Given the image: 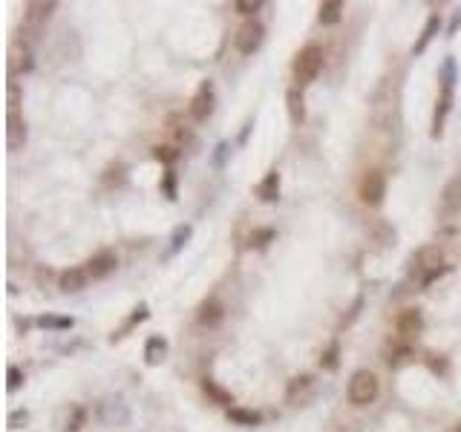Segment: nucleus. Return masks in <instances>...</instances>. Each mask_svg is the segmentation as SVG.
<instances>
[{
  "mask_svg": "<svg viewBox=\"0 0 461 432\" xmlns=\"http://www.w3.org/2000/svg\"><path fill=\"white\" fill-rule=\"evenodd\" d=\"M453 87H455V61L447 58L441 66V92L435 101V115H432V138H439L444 133V122L453 110Z\"/></svg>",
  "mask_w": 461,
  "mask_h": 432,
  "instance_id": "obj_1",
  "label": "nucleus"
},
{
  "mask_svg": "<svg viewBox=\"0 0 461 432\" xmlns=\"http://www.w3.org/2000/svg\"><path fill=\"white\" fill-rule=\"evenodd\" d=\"M323 61H326V55H323V50L318 43H308V46H303V50L297 52L295 64H291V72H295V81H297L300 89L320 75Z\"/></svg>",
  "mask_w": 461,
  "mask_h": 432,
  "instance_id": "obj_2",
  "label": "nucleus"
},
{
  "mask_svg": "<svg viewBox=\"0 0 461 432\" xmlns=\"http://www.w3.org/2000/svg\"><path fill=\"white\" fill-rule=\"evenodd\" d=\"M381 395V383H378V375L369 372V369H357L349 380V401L355 406H369L375 403Z\"/></svg>",
  "mask_w": 461,
  "mask_h": 432,
  "instance_id": "obj_3",
  "label": "nucleus"
},
{
  "mask_svg": "<svg viewBox=\"0 0 461 432\" xmlns=\"http://www.w3.org/2000/svg\"><path fill=\"white\" fill-rule=\"evenodd\" d=\"M262 41H265V27H262L257 17L246 20V23H242V27L236 29V35H234V46H236L239 55H254L260 46H262Z\"/></svg>",
  "mask_w": 461,
  "mask_h": 432,
  "instance_id": "obj_4",
  "label": "nucleus"
},
{
  "mask_svg": "<svg viewBox=\"0 0 461 432\" xmlns=\"http://www.w3.org/2000/svg\"><path fill=\"white\" fill-rule=\"evenodd\" d=\"M357 196L367 208H381L383 205V196H386V176L381 171H367L360 179V187H357Z\"/></svg>",
  "mask_w": 461,
  "mask_h": 432,
  "instance_id": "obj_5",
  "label": "nucleus"
},
{
  "mask_svg": "<svg viewBox=\"0 0 461 432\" xmlns=\"http://www.w3.org/2000/svg\"><path fill=\"white\" fill-rule=\"evenodd\" d=\"M213 104H216V89H213V81H202L199 89L193 92V99H190V118L193 122H208L211 113H213Z\"/></svg>",
  "mask_w": 461,
  "mask_h": 432,
  "instance_id": "obj_6",
  "label": "nucleus"
},
{
  "mask_svg": "<svg viewBox=\"0 0 461 432\" xmlns=\"http://www.w3.org/2000/svg\"><path fill=\"white\" fill-rule=\"evenodd\" d=\"M9 78L17 75H27V72L35 66V55H32V46L27 41H12L9 43Z\"/></svg>",
  "mask_w": 461,
  "mask_h": 432,
  "instance_id": "obj_7",
  "label": "nucleus"
},
{
  "mask_svg": "<svg viewBox=\"0 0 461 432\" xmlns=\"http://www.w3.org/2000/svg\"><path fill=\"white\" fill-rule=\"evenodd\" d=\"M27 138H29L27 118H23L20 113H6V147H9V153L23 150Z\"/></svg>",
  "mask_w": 461,
  "mask_h": 432,
  "instance_id": "obj_8",
  "label": "nucleus"
},
{
  "mask_svg": "<svg viewBox=\"0 0 461 432\" xmlns=\"http://www.w3.org/2000/svg\"><path fill=\"white\" fill-rule=\"evenodd\" d=\"M58 9V3L52 0H35V3H27V12H23V20H27V27L32 29H41L46 20L52 17V12Z\"/></svg>",
  "mask_w": 461,
  "mask_h": 432,
  "instance_id": "obj_9",
  "label": "nucleus"
},
{
  "mask_svg": "<svg viewBox=\"0 0 461 432\" xmlns=\"http://www.w3.org/2000/svg\"><path fill=\"white\" fill-rule=\"evenodd\" d=\"M115 266H118L115 254L113 251H101V254H95L87 262V274H90V280H104V277H110L115 271Z\"/></svg>",
  "mask_w": 461,
  "mask_h": 432,
  "instance_id": "obj_10",
  "label": "nucleus"
},
{
  "mask_svg": "<svg viewBox=\"0 0 461 432\" xmlns=\"http://www.w3.org/2000/svg\"><path fill=\"white\" fill-rule=\"evenodd\" d=\"M461 210V173H455L441 190V213L453 216Z\"/></svg>",
  "mask_w": 461,
  "mask_h": 432,
  "instance_id": "obj_11",
  "label": "nucleus"
},
{
  "mask_svg": "<svg viewBox=\"0 0 461 432\" xmlns=\"http://www.w3.org/2000/svg\"><path fill=\"white\" fill-rule=\"evenodd\" d=\"M87 282H90V274H87V268H66V271H61V277H58V288L64 294H76V291H84L87 288Z\"/></svg>",
  "mask_w": 461,
  "mask_h": 432,
  "instance_id": "obj_12",
  "label": "nucleus"
},
{
  "mask_svg": "<svg viewBox=\"0 0 461 432\" xmlns=\"http://www.w3.org/2000/svg\"><path fill=\"white\" fill-rule=\"evenodd\" d=\"M395 329L404 338H412V334H421L424 331V317L418 308H404L401 315L395 317Z\"/></svg>",
  "mask_w": 461,
  "mask_h": 432,
  "instance_id": "obj_13",
  "label": "nucleus"
},
{
  "mask_svg": "<svg viewBox=\"0 0 461 432\" xmlns=\"http://www.w3.org/2000/svg\"><path fill=\"white\" fill-rule=\"evenodd\" d=\"M130 412H127V406L121 398H107L101 403V421L110 424V426H121V424H127Z\"/></svg>",
  "mask_w": 461,
  "mask_h": 432,
  "instance_id": "obj_14",
  "label": "nucleus"
},
{
  "mask_svg": "<svg viewBox=\"0 0 461 432\" xmlns=\"http://www.w3.org/2000/svg\"><path fill=\"white\" fill-rule=\"evenodd\" d=\"M222 317H225V305L216 300V297L205 300V303L199 305V315H197V320H199L202 326H208V329H216V326L222 323Z\"/></svg>",
  "mask_w": 461,
  "mask_h": 432,
  "instance_id": "obj_15",
  "label": "nucleus"
},
{
  "mask_svg": "<svg viewBox=\"0 0 461 432\" xmlns=\"http://www.w3.org/2000/svg\"><path fill=\"white\" fill-rule=\"evenodd\" d=\"M285 107H288V118L291 124H303L306 122V99H303V89L300 87H291L285 92Z\"/></svg>",
  "mask_w": 461,
  "mask_h": 432,
  "instance_id": "obj_16",
  "label": "nucleus"
},
{
  "mask_svg": "<svg viewBox=\"0 0 461 432\" xmlns=\"http://www.w3.org/2000/svg\"><path fill=\"white\" fill-rule=\"evenodd\" d=\"M257 196L262 202H277L280 199V173L277 171H269L262 176V182L257 185Z\"/></svg>",
  "mask_w": 461,
  "mask_h": 432,
  "instance_id": "obj_17",
  "label": "nucleus"
},
{
  "mask_svg": "<svg viewBox=\"0 0 461 432\" xmlns=\"http://www.w3.org/2000/svg\"><path fill=\"white\" fill-rule=\"evenodd\" d=\"M164 354H167V340L159 338V334L148 338V343H144V360H148V366H159Z\"/></svg>",
  "mask_w": 461,
  "mask_h": 432,
  "instance_id": "obj_18",
  "label": "nucleus"
},
{
  "mask_svg": "<svg viewBox=\"0 0 461 432\" xmlns=\"http://www.w3.org/2000/svg\"><path fill=\"white\" fill-rule=\"evenodd\" d=\"M439 27H441V17H439V12H432L430 17H427V27H424V32H421V38H418V43L412 46V55H421L424 50H427V43L439 35Z\"/></svg>",
  "mask_w": 461,
  "mask_h": 432,
  "instance_id": "obj_19",
  "label": "nucleus"
},
{
  "mask_svg": "<svg viewBox=\"0 0 461 432\" xmlns=\"http://www.w3.org/2000/svg\"><path fill=\"white\" fill-rule=\"evenodd\" d=\"M320 23L323 27H334L337 20L343 17V3H337V0H326V3H320Z\"/></svg>",
  "mask_w": 461,
  "mask_h": 432,
  "instance_id": "obj_20",
  "label": "nucleus"
},
{
  "mask_svg": "<svg viewBox=\"0 0 461 432\" xmlns=\"http://www.w3.org/2000/svg\"><path fill=\"white\" fill-rule=\"evenodd\" d=\"M35 323H38L41 329H50V331H66V329L76 326V320H72V317H58V315H43V317H38Z\"/></svg>",
  "mask_w": 461,
  "mask_h": 432,
  "instance_id": "obj_21",
  "label": "nucleus"
},
{
  "mask_svg": "<svg viewBox=\"0 0 461 432\" xmlns=\"http://www.w3.org/2000/svg\"><path fill=\"white\" fill-rule=\"evenodd\" d=\"M190 236H193V225H179V228L173 231V236H171V248H167V257H173L176 251H182V248L187 245Z\"/></svg>",
  "mask_w": 461,
  "mask_h": 432,
  "instance_id": "obj_22",
  "label": "nucleus"
},
{
  "mask_svg": "<svg viewBox=\"0 0 461 432\" xmlns=\"http://www.w3.org/2000/svg\"><path fill=\"white\" fill-rule=\"evenodd\" d=\"M228 418L239 426H257L260 424V415L257 412H248V410H239V406H231L228 410Z\"/></svg>",
  "mask_w": 461,
  "mask_h": 432,
  "instance_id": "obj_23",
  "label": "nucleus"
},
{
  "mask_svg": "<svg viewBox=\"0 0 461 432\" xmlns=\"http://www.w3.org/2000/svg\"><path fill=\"white\" fill-rule=\"evenodd\" d=\"M20 104H23V92H20L17 81H9L6 84V113H20Z\"/></svg>",
  "mask_w": 461,
  "mask_h": 432,
  "instance_id": "obj_24",
  "label": "nucleus"
},
{
  "mask_svg": "<svg viewBox=\"0 0 461 432\" xmlns=\"http://www.w3.org/2000/svg\"><path fill=\"white\" fill-rule=\"evenodd\" d=\"M202 389H205V392H208V395H211V398H213L216 403H222V406H228V410H231L234 398H231V395H228L225 389H220V387H216L213 380H205V383H202Z\"/></svg>",
  "mask_w": 461,
  "mask_h": 432,
  "instance_id": "obj_25",
  "label": "nucleus"
},
{
  "mask_svg": "<svg viewBox=\"0 0 461 432\" xmlns=\"http://www.w3.org/2000/svg\"><path fill=\"white\" fill-rule=\"evenodd\" d=\"M6 424H9V429H23V426L29 424V412L27 410H12Z\"/></svg>",
  "mask_w": 461,
  "mask_h": 432,
  "instance_id": "obj_26",
  "label": "nucleus"
},
{
  "mask_svg": "<svg viewBox=\"0 0 461 432\" xmlns=\"http://www.w3.org/2000/svg\"><path fill=\"white\" fill-rule=\"evenodd\" d=\"M153 156H156L159 161H167V164H171V161L179 156V150L171 147V144H159V147H153Z\"/></svg>",
  "mask_w": 461,
  "mask_h": 432,
  "instance_id": "obj_27",
  "label": "nucleus"
},
{
  "mask_svg": "<svg viewBox=\"0 0 461 432\" xmlns=\"http://www.w3.org/2000/svg\"><path fill=\"white\" fill-rule=\"evenodd\" d=\"M234 9L239 15H257L262 9V3H260V0H239V3H234Z\"/></svg>",
  "mask_w": 461,
  "mask_h": 432,
  "instance_id": "obj_28",
  "label": "nucleus"
},
{
  "mask_svg": "<svg viewBox=\"0 0 461 432\" xmlns=\"http://www.w3.org/2000/svg\"><path fill=\"white\" fill-rule=\"evenodd\" d=\"M162 190H164V196H167V199H176V176H173V171H167V173H164Z\"/></svg>",
  "mask_w": 461,
  "mask_h": 432,
  "instance_id": "obj_29",
  "label": "nucleus"
},
{
  "mask_svg": "<svg viewBox=\"0 0 461 432\" xmlns=\"http://www.w3.org/2000/svg\"><path fill=\"white\" fill-rule=\"evenodd\" d=\"M269 239H274V231H271V228L257 231V233H251V245H254V248H265V243H269Z\"/></svg>",
  "mask_w": 461,
  "mask_h": 432,
  "instance_id": "obj_30",
  "label": "nucleus"
},
{
  "mask_svg": "<svg viewBox=\"0 0 461 432\" xmlns=\"http://www.w3.org/2000/svg\"><path fill=\"white\" fill-rule=\"evenodd\" d=\"M320 366H323V369H334V366H337V343L329 346V352H326L323 360H320Z\"/></svg>",
  "mask_w": 461,
  "mask_h": 432,
  "instance_id": "obj_31",
  "label": "nucleus"
},
{
  "mask_svg": "<svg viewBox=\"0 0 461 432\" xmlns=\"http://www.w3.org/2000/svg\"><path fill=\"white\" fill-rule=\"evenodd\" d=\"M20 383H23V372L17 366H9V392L20 389Z\"/></svg>",
  "mask_w": 461,
  "mask_h": 432,
  "instance_id": "obj_32",
  "label": "nucleus"
},
{
  "mask_svg": "<svg viewBox=\"0 0 461 432\" xmlns=\"http://www.w3.org/2000/svg\"><path fill=\"white\" fill-rule=\"evenodd\" d=\"M308 383H311V377H297L295 383H291V387H288V398L291 401H295V395H297V389H306L308 387Z\"/></svg>",
  "mask_w": 461,
  "mask_h": 432,
  "instance_id": "obj_33",
  "label": "nucleus"
},
{
  "mask_svg": "<svg viewBox=\"0 0 461 432\" xmlns=\"http://www.w3.org/2000/svg\"><path fill=\"white\" fill-rule=\"evenodd\" d=\"M81 421H84V410H76V418H72V421H66V432H78L81 429Z\"/></svg>",
  "mask_w": 461,
  "mask_h": 432,
  "instance_id": "obj_34",
  "label": "nucleus"
},
{
  "mask_svg": "<svg viewBox=\"0 0 461 432\" xmlns=\"http://www.w3.org/2000/svg\"><path fill=\"white\" fill-rule=\"evenodd\" d=\"M455 432H461V424H458V429H455Z\"/></svg>",
  "mask_w": 461,
  "mask_h": 432,
  "instance_id": "obj_35",
  "label": "nucleus"
}]
</instances>
